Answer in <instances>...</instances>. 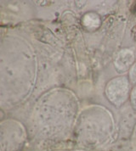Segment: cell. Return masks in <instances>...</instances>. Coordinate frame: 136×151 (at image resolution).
<instances>
[{
    "label": "cell",
    "instance_id": "1",
    "mask_svg": "<svg viewBox=\"0 0 136 151\" xmlns=\"http://www.w3.org/2000/svg\"><path fill=\"white\" fill-rule=\"evenodd\" d=\"M106 94L115 104L123 103L128 95V83L125 79H115L108 83Z\"/></svg>",
    "mask_w": 136,
    "mask_h": 151
},
{
    "label": "cell",
    "instance_id": "2",
    "mask_svg": "<svg viewBox=\"0 0 136 151\" xmlns=\"http://www.w3.org/2000/svg\"><path fill=\"white\" fill-rule=\"evenodd\" d=\"M134 62V55L129 50L121 51L115 60V66L119 72L127 71Z\"/></svg>",
    "mask_w": 136,
    "mask_h": 151
},
{
    "label": "cell",
    "instance_id": "4",
    "mask_svg": "<svg viewBox=\"0 0 136 151\" xmlns=\"http://www.w3.org/2000/svg\"><path fill=\"white\" fill-rule=\"evenodd\" d=\"M131 100H132L133 106L136 109V88H135V89L133 90V92H132V94H131Z\"/></svg>",
    "mask_w": 136,
    "mask_h": 151
},
{
    "label": "cell",
    "instance_id": "3",
    "mask_svg": "<svg viewBox=\"0 0 136 151\" xmlns=\"http://www.w3.org/2000/svg\"><path fill=\"white\" fill-rule=\"evenodd\" d=\"M130 79L132 83H136V64L132 67L130 71Z\"/></svg>",
    "mask_w": 136,
    "mask_h": 151
}]
</instances>
